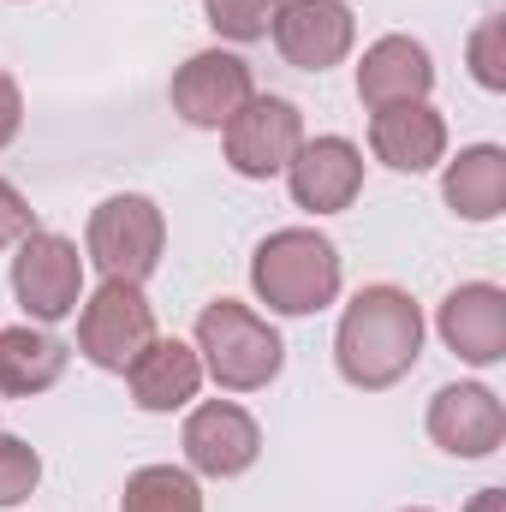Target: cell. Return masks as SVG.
<instances>
[{"mask_svg": "<svg viewBox=\"0 0 506 512\" xmlns=\"http://www.w3.org/2000/svg\"><path fill=\"white\" fill-rule=\"evenodd\" d=\"M120 512H203V489L179 465H143L126 477Z\"/></svg>", "mask_w": 506, "mask_h": 512, "instance_id": "cell-19", "label": "cell"}, {"mask_svg": "<svg viewBox=\"0 0 506 512\" xmlns=\"http://www.w3.org/2000/svg\"><path fill=\"white\" fill-rule=\"evenodd\" d=\"M12 298L30 322H66L84 298V256L60 233H24L12 256Z\"/></svg>", "mask_w": 506, "mask_h": 512, "instance_id": "cell-6", "label": "cell"}, {"mask_svg": "<svg viewBox=\"0 0 506 512\" xmlns=\"http://www.w3.org/2000/svg\"><path fill=\"white\" fill-rule=\"evenodd\" d=\"M197 358H203V376H215L227 393H256V387H268L280 376L286 346L251 304L215 298L197 316Z\"/></svg>", "mask_w": 506, "mask_h": 512, "instance_id": "cell-3", "label": "cell"}, {"mask_svg": "<svg viewBox=\"0 0 506 512\" xmlns=\"http://www.w3.org/2000/svg\"><path fill=\"white\" fill-rule=\"evenodd\" d=\"M126 382H131L137 411H179V405H191L197 387H203V358H197V346L155 334L149 352L126 370Z\"/></svg>", "mask_w": 506, "mask_h": 512, "instance_id": "cell-16", "label": "cell"}, {"mask_svg": "<svg viewBox=\"0 0 506 512\" xmlns=\"http://www.w3.org/2000/svg\"><path fill=\"white\" fill-rule=\"evenodd\" d=\"M435 328L447 340V352H459L465 364L489 370L506 358V292L489 280H471V286H453L435 310Z\"/></svg>", "mask_w": 506, "mask_h": 512, "instance_id": "cell-13", "label": "cell"}, {"mask_svg": "<svg viewBox=\"0 0 506 512\" xmlns=\"http://www.w3.org/2000/svg\"><path fill=\"white\" fill-rule=\"evenodd\" d=\"M370 149L393 173H429L447 155V120L429 102H399V108H376L370 120Z\"/></svg>", "mask_w": 506, "mask_h": 512, "instance_id": "cell-15", "label": "cell"}, {"mask_svg": "<svg viewBox=\"0 0 506 512\" xmlns=\"http://www.w3.org/2000/svg\"><path fill=\"white\" fill-rule=\"evenodd\" d=\"M24 233H36V209H30V203L0 179V239H6V245H18Z\"/></svg>", "mask_w": 506, "mask_h": 512, "instance_id": "cell-23", "label": "cell"}, {"mask_svg": "<svg viewBox=\"0 0 506 512\" xmlns=\"http://www.w3.org/2000/svg\"><path fill=\"white\" fill-rule=\"evenodd\" d=\"M471 78L483 90H506V18H483L471 30Z\"/></svg>", "mask_w": 506, "mask_h": 512, "instance_id": "cell-22", "label": "cell"}, {"mask_svg": "<svg viewBox=\"0 0 506 512\" xmlns=\"http://www.w3.org/2000/svg\"><path fill=\"white\" fill-rule=\"evenodd\" d=\"M66 346L42 328H0V393L6 399H30L66 376Z\"/></svg>", "mask_w": 506, "mask_h": 512, "instance_id": "cell-18", "label": "cell"}, {"mask_svg": "<svg viewBox=\"0 0 506 512\" xmlns=\"http://www.w3.org/2000/svg\"><path fill=\"white\" fill-rule=\"evenodd\" d=\"M256 96L251 66L227 48H203L173 72V114L197 131H221Z\"/></svg>", "mask_w": 506, "mask_h": 512, "instance_id": "cell-8", "label": "cell"}, {"mask_svg": "<svg viewBox=\"0 0 506 512\" xmlns=\"http://www.w3.org/2000/svg\"><path fill=\"white\" fill-rule=\"evenodd\" d=\"M18 126H24V96H18L12 72H0V149L18 137Z\"/></svg>", "mask_w": 506, "mask_h": 512, "instance_id": "cell-24", "label": "cell"}, {"mask_svg": "<svg viewBox=\"0 0 506 512\" xmlns=\"http://www.w3.org/2000/svg\"><path fill=\"white\" fill-rule=\"evenodd\" d=\"M286 185H292V203L310 209V215H340L358 203L364 191V155L352 137H310L298 143V155L286 161Z\"/></svg>", "mask_w": 506, "mask_h": 512, "instance_id": "cell-10", "label": "cell"}, {"mask_svg": "<svg viewBox=\"0 0 506 512\" xmlns=\"http://www.w3.org/2000/svg\"><path fill=\"white\" fill-rule=\"evenodd\" d=\"M161 245H167V221L137 191L96 203L90 233H84V251L102 268V280H126V286H143L161 268Z\"/></svg>", "mask_w": 506, "mask_h": 512, "instance_id": "cell-4", "label": "cell"}, {"mask_svg": "<svg viewBox=\"0 0 506 512\" xmlns=\"http://www.w3.org/2000/svg\"><path fill=\"white\" fill-rule=\"evenodd\" d=\"M149 340H155V310H149L143 286L102 280V286L90 292V304L78 310V352H84L96 370L126 376L131 364L149 352Z\"/></svg>", "mask_w": 506, "mask_h": 512, "instance_id": "cell-5", "label": "cell"}, {"mask_svg": "<svg viewBox=\"0 0 506 512\" xmlns=\"http://www.w3.org/2000/svg\"><path fill=\"white\" fill-rule=\"evenodd\" d=\"M441 197L459 221H495L506 209V149L501 143L459 149V161L441 179Z\"/></svg>", "mask_w": 506, "mask_h": 512, "instance_id": "cell-17", "label": "cell"}, {"mask_svg": "<svg viewBox=\"0 0 506 512\" xmlns=\"http://www.w3.org/2000/svg\"><path fill=\"white\" fill-rule=\"evenodd\" d=\"M262 453V429L245 405L209 399L185 417V465L197 477H245Z\"/></svg>", "mask_w": 506, "mask_h": 512, "instance_id": "cell-11", "label": "cell"}, {"mask_svg": "<svg viewBox=\"0 0 506 512\" xmlns=\"http://www.w3.org/2000/svg\"><path fill=\"white\" fill-rule=\"evenodd\" d=\"M465 512H506V489H483V495H477Z\"/></svg>", "mask_w": 506, "mask_h": 512, "instance_id": "cell-25", "label": "cell"}, {"mask_svg": "<svg viewBox=\"0 0 506 512\" xmlns=\"http://www.w3.org/2000/svg\"><path fill=\"white\" fill-rule=\"evenodd\" d=\"M280 6H286V0H209L203 18H209L215 36H227V42H262V36L274 30Z\"/></svg>", "mask_w": 506, "mask_h": 512, "instance_id": "cell-20", "label": "cell"}, {"mask_svg": "<svg viewBox=\"0 0 506 512\" xmlns=\"http://www.w3.org/2000/svg\"><path fill=\"white\" fill-rule=\"evenodd\" d=\"M405 512H429V507H405Z\"/></svg>", "mask_w": 506, "mask_h": 512, "instance_id": "cell-26", "label": "cell"}, {"mask_svg": "<svg viewBox=\"0 0 506 512\" xmlns=\"http://www.w3.org/2000/svg\"><path fill=\"white\" fill-rule=\"evenodd\" d=\"M268 36H274V48H280L286 66L328 72V66H340L352 54L358 24H352V6L346 0H286Z\"/></svg>", "mask_w": 506, "mask_h": 512, "instance_id": "cell-9", "label": "cell"}, {"mask_svg": "<svg viewBox=\"0 0 506 512\" xmlns=\"http://www.w3.org/2000/svg\"><path fill=\"white\" fill-rule=\"evenodd\" d=\"M429 441L453 459H489L506 441V405L483 382H453L429 399Z\"/></svg>", "mask_w": 506, "mask_h": 512, "instance_id": "cell-12", "label": "cell"}, {"mask_svg": "<svg viewBox=\"0 0 506 512\" xmlns=\"http://www.w3.org/2000/svg\"><path fill=\"white\" fill-rule=\"evenodd\" d=\"M423 358V310L411 304V292L399 286H364L334 334V364L340 376L364 393L405 382Z\"/></svg>", "mask_w": 506, "mask_h": 512, "instance_id": "cell-1", "label": "cell"}, {"mask_svg": "<svg viewBox=\"0 0 506 512\" xmlns=\"http://www.w3.org/2000/svg\"><path fill=\"white\" fill-rule=\"evenodd\" d=\"M221 131H227V167L239 179H274L304 143V114L286 96H251Z\"/></svg>", "mask_w": 506, "mask_h": 512, "instance_id": "cell-7", "label": "cell"}, {"mask_svg": "<svg viewBox=\"0 0 506 512\" xmlns=\"http://www.w3.org/2000/svg\"><path fill=\"white\" fill-rule=\"evenodd\" d=\"M0 251H6V239H0Z\"/></svg>", "mask_w": 506, "mask_h": 512, "instance_id": "cell-27", "label": "cell"}, {"mask_svg": "<svg viewBox=\"0 0 506 512\" xmlns=\"http://www.w3.org/2000/svg\"><path fill=\"white\" fill-rule=\"evenodd\" d=\"M36 483H42V459H36V447L18 441V435H0V507L30 501Z\"/></svg>", "mask_w": 506, "mask_h": 512, "instance_id": "cell-21", "label": "cell"}, {"mask_svg": "<svg viewBox=\"0 0 506 512\" xmlns=\"http://www.w3.org/2000/svg\"><path fill=\"white\" fill-rule=\"evenodd\" d=\"M435 90V60L423 42L411 36H381L364 48V66H358V102L376 114V108H399V102H429Z\"/></svg>", "mask_w": 506, "mask_h": 512, "instance_id": "cell-14", "label": "cell"}, {"mask_svg": "<svg viewBox=\"0 0 506 512\" xmlns=\"http://www.w3.org/2000/svg\"><path fill=\"white\" fill-rule=\"evenodd\" d=\"M251 286L274 316H316L340 298V251L316 227H280L256 245Z\"/></svg>", "mask_w": 506, "mask_h": 512, "instance_id": "cell-2", "label": "cell"}]
</instances>
